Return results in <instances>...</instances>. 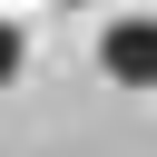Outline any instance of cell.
<instances>
[{"label":"cell","instance_id":"6da1fadb","mask_svg":"<svg viewBox=\"0 0 157 157\" xmlns=\"http://www.w3.org/2000/svg\"><path fill=\"white\" fill-rule=\"evenodd\" d=\"M98 69H108L118 88H157V10L108 20V29H98Z\"/></svg>","mask_w":157,"mask_h":157}]
</instances>
